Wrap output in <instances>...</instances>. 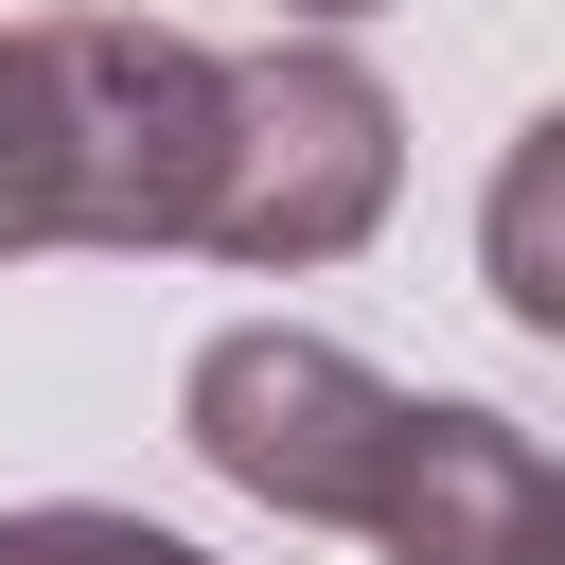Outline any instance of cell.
<instances>
[{
    "mask_svg": "<svg viewBox=\"0 0 565 565\" xmlns=\"http://www.w3.org/2000/svg\"><path fill=\"white\" fill-rule=\"evenodd\" d=\"M406 194V106L353 35H247L212 53V194H194V247L212 265H353Z\"/></svg>",
    "mask_w": 565,
    "mask_h": 565,
    "instance_id": "1",
    "label": "cell"
},
{
    "mask_svg": "<svg viewBox=\"0 0 565 565\" xmlns=\"http://www.w3.org/2000/svg\"><path fill=\"white\" fill-rule=\"evenodd\" d=\"M177 441L230 477V494H265L282 530H388V494H406V441H424V388L406 371H371L353 335H318V318H230L194 371H177Z\"/></svg>",
    "mask_w": 565,
    "mask_h": 565,
    "instance_id": "2",
    "label": "cell"
},
{
    "mask_svg": "<svg viewBox=\"0 0 565 565\" xmlns=\"http://www.w3.org/2000/svg\"><path fill=\"white\" fill-rule=\"evenodd\" d=\"M35 88H53V194L71 247H194L212 194V35L177 18H35Z\"/></svg>",
    "mask_w": 565,
    "mask_h": 565,
    "instance_id": "3",
    "label": "cell"
},
{
    "mask_svg": "<svg viewBox=\"0 0 565 565\" xmlns=\"http://www.w3.org/2000/svg\"><path fill=\"white\" fill-rule=\"evenodd\" d=\"M371 547L388 565H565V477L512 406L424 388V441H406V494H388Z\"/></svg>",
    "mask_w": 565,
    "mask_h": 565,
    "instance_id": "4",
    "label": "cell"
},
{
    "mask_svg": "<svg viewBox=\"0 0 565 565\" xmlns=\"http://www.w3.org/2000/svg\"><path fill=\"white\" fill-rule=\"evenodd\" d=\"M71 247V194H53V88H35V18H0V265Z\"/></svg>",
    "mask_w": 565,
    "mask_h": 565,
    "instance_id": "5",
    "label": "cell"
},
{
    "mask_svg": "<svg viewBox=\"0 0 565 565\" xmlns=\"http://www.w3.org/2000/svg\"><path fill=\"white\" fill-rule=\"evenodd\" d=\"M0 565H212V547L159 512H106V494H35V512H0Z\"/></svg>",
    "mask_w": 565,
    "mask_h": 565,
    "instance_id": "6",
    "label": "cell"
},
{
    "mask_svg": "<svg viewBox=\"0 0 565 565\" xmlns=\"http://www.w3.org/2000/svg\"><path fill=\"white\" fill-rule=\"evenodd\" d=\"M335 18H371V0H282V35H335Z\"/></svg>",
    "mask_w": 565,
    "mask_h": 565,
    "instance_id": "7",
    "label": "cell"
}]
</instances>
